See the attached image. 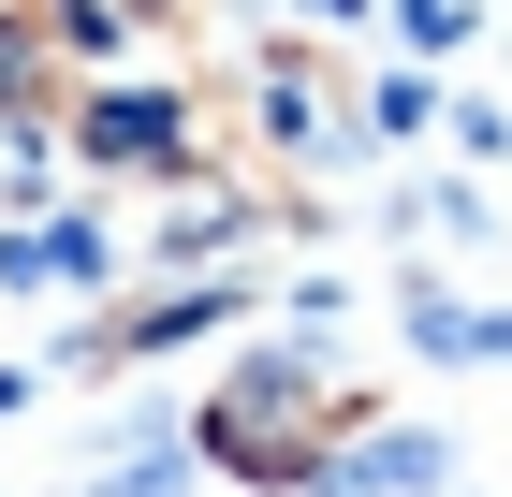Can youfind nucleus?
Listing matches in <instances>:
<instances>
[{
  "instance_id": "1",
  "label": "nucleus",
  "mask_w": 512,
  "mask_h": 497,
  "mask_svg": "<svg viewBox=\"0 0 512 497\" xmlns=\"http://www.w3.org/2000/svg\"><path fill=\"white\" fill-rule=\"evenodd\" d=\"M366 424V381H337L322 351H235L191 410V454L220 483H264V497H322V454Z\"/></svg>"
},
{
  "instance_id": "2",
  "label": "nucleus",
  "mask_w": 512,
  "mask_h": 497,
  "mask_svg": "<svg viewBox=\"0 0 512 497\" xmlns=\"http://www.w3.org/2000/svg\"><path fill=\"white\" fill-rule=\"evenodd\" d=\"M59 132H74L88 176H176V161H205V147H191V132H205L191 88H74Z\"/></svg>"
},
{
  "instance_id": "3",
  "label": "nucleus",
  "mask_w": 512,
  "mask_h": 497,
  "mask_svg": "<svg viewBox=\"0 0 512 497\" xmlns=\"http://www.w3.org/2000/svg\"><path fill=\"white\" fill-rule=\"evenodd\" d=\"M425 483H454V454H439L425 424H381V410L322 454V497H425Z\"/></svg>"
},
{
  "instance_id": "4",
  "label": "nucleus",
  "mask_w": 512,
  "mask_h": 497,
  "mask_svg": "<svg viewBox=\"0 0 512 497\" xmlns=\"http://www.w3.org/2000/svg\"><path fill=\"white\" fill-rule=\"evenodd\" d=\"M249 117H264V147H278V161L352 147V132H337V88H322V59H308V44H278L264 74H249Z\"/></svg>"
}]
</instances>
